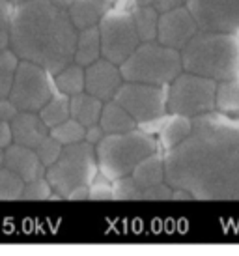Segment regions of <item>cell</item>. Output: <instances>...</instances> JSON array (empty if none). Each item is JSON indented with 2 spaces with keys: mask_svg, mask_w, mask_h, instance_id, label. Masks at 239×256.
<instances>
[{
  "mask_svg": "<svg viewBox=\"0 0 239 256\" xmlns=\"http://www.w3.org/2000/svg\"><path fill=\"white\" fill-rule=\"evenodd\" d=\"M50 6H54L56 10H60V12H66L68 14V10H70V6L73 4V0H49Z\"/></svg>",
  "mask_w": 239,
  "mask_h": 256,
  "instance_id": "cell-39",
  "label": "cell"
},
{
  "mask_svg": "<svg viewBox=\"0 0 239 256\" xmlns=\"http://www.w3.org/2000/svg\"><path fill=\"white\" fill-rule=\"evenodd\" d=\"M17 108L10 103L8 100H0V120H4V122H12L17 116Z\"/></svg>",
  "mask_w": 239,
  "mask_h": 256,
  "instance_id": "cell-37",
  "label": "cell"
},
{
  "mask_svg": "<svg viewBox=\"0 0 239 256\" xmlns=\"http://www.w3.org/2000/svg\"><path fill=\"white\" fill-rule=\"evenodd\" d=\"M101 108H103V101L96 100L94 96L86 92L70 98V118L78 122L82 128H90L98 124Z\"/></svg>",
  "mask_w": 239,
  "mask_h": 256,
  "instance_id": "cell-20",
  "label": "cell"
},
{
  "mask_svg": "<svg viewBox=\"0 0 239 256\" xmlns=\"http://www.w3.org/2000/svg\"><path fill=\"white\" fill-rule=\"evenodd\" d=\"M14 144L12 138V128H10V122L0 120V150H6L8 146Z\"/></svg>",
  "mask_w": 239,
  "mask_h": 256,
  "instance_id": "cell-36",
  "label": "cell"
},
{
  "mask_svg": "<svg viewBox=\"0 0 239 256\" xmlns=\"http://www.w3.org/2000/svg\"><path fill=\"white\" fill-rule=\"evenodd\" d=\"M68 200H88V187H78L73 192H70Z\"/></svg>",
  "mask_w": 239,
  "mask_h": 256,
  "instance_id": "cell-38",
  "label": "cell"
},
{
  "mask_svg": "<svg viewBox=\"0 0 239 256\" xmlns=\"http://www.w3.org/2000/svg\"><path fill=\"white\" fill-rule=\"evenodd\" d=\"M101 2H105L106 6H110V8H112L114 4H116V0H101Z\"/></svg>",
  "mask_w": 239,
  "mask_h": 256,
  "instance_id": "cell-42",
  "label": "cell"
},
{
  "mask_svg": "<svg viewBox=\"0 0 239 256\" xmlns=\"http://www.w3.org/2000/svg\"><path fill=\"white\" fill-rule=\"evenodd\" d=\"M22 187L24 182L19 176L4 166L0 168V200H21Z\"/></svg>",
  "mask_w": 239,
  "mask_h": 256,
  "instance_id": "cell-28",
  "label": "cell"
},
{
  "mask_svg": "<svg viewBox=\"0 0 239 256\" xmlns=\"http://www.w3.org/2000/svg\"><path fill=\"white\" fill-rule=\"evenodd\" d=\"M217 82L182 72L166 86V110L185 118H198L215 110Z\"/></svg>",
  "mask_w": 239,
  "mask_h": 256,
  "instance_id": "cell-7",
  "label": "cell"
},
{
  "mask_svg": "<svg viewBox=\"0 0 239 256\" xmlns=\"http://www.w3.org/2000/svg\"><path fill=\"white\" fill-rule=\"evenodd\" d=\"M129 14H131L134 32H136L140 43L155 42V38H157L159 12L154 6H144V8H133Z\"/></svg>",
  "mask_w": 239,
  "mask_h": 256,
  "instance_id": "cell-24",
  "label": "cell"
},
{
  "mask_svg": "<svg viewBox=\"0 0 239 256\" xmlns=\"http://www.w3.org/2000/svg\"><path fill=\"white\" fill-rule=\"evenodd\" d=\"M14 144L22 148L36 150L49 136V128L42 122L38 112H17L14 120L10 122Z\"/></svg>",
  "mask_w": 239,
  "mask_h": 256,
  "instance_id": "cell-15",
  "label": "cell"
},
{
  "mask_svg": "<svg viewBox=\"0 0 239 256\" xmlns=\"http://www.w3.org/2000/svg\"><path fill=\"white\" fill-rule=\"evenodd\" d=\"M77 30L66 12L49 0H32L12 10L8 49L22 62L40 66L49 75L73 62Z\"/></svg>",
  "mask_w": 239,
  "mask_h": 256,
  "instance_id": "cell-2",
  "label": "cell"
},
{
  "mask_svg": "<svg viewBox=\"0 0 239 256\" xmlns=\"http://www.w3.org/2000/svg\"><path fill=\"white\" fill-rule=\"evenodd\" d=\"M108 8L110 6H106L101 0H73V4L68 10V17L78 32L90 26H98L101 17L108 12Z\"/></svg>",
  "mask_w": 239,
  "mask_h": 256,
  "instance_id": "cell-18",
  "label": "cell"
},
{
  "mask_svg": "<svg viewBox=\"0 0 239 256\" xmlns=\"http://www.w3.org/2000/svg\"><path fill=\"white\" fill-rule=\"evenodd\" d=\"M190 131H192V120L190 118L178 116V114H166L161 129H159V133L155 135L157 148L162 150L166 154L172 148L180 146L183 140H187Z\"/></svg>",
  "mask_w": 239,
  "mask_h": 256,
  "instance_id": "cell-17",
  "label": "cell"
},
{
  "mask_svg": "<svg viewBox=\"0 0 239 256\" xmlns=\"http://www.w3.org/2000/svg\"><path fill=\"white\" fill-rule=\"evenodd\" d=\"M98 30L101 42V58L112 62L114 66L124 64L140 45L129 12L108 8V12L99 21Z\"/></svg>",
  "mask_w": 239,
  "mask_h": 256,
  "instance_id": "cell-8",
  "label": "cell"
},
{
  "mask_svg": "<svg viewBox=\"0 0 239 256\" xmlns=\"http://www.w3.org/2000/svg\"><path fill=\"white\" fill-rule=\"evenodd\" d=\"M38 116L49 129L56 128L58 124H62L70 118V98L64 94L54 92L52 98L38 110Z\"/></svg>",
  "mask_w": 239,
  "mask_h": 256,
  "instance_id": "cell-25",
  "label": "cell"
},
{
  "mask_svg": "<svg viewBox=\"0 0 239 256\" xmlns=\"http://www.w3.org/2000/svg\"><path fill=\"white\" fill-rule=\"evenodd\" d=\"M4 168L19 176L24 184L45 176V166L38 159L34 150L22 148L17 144H12L4 150Z\"/></svg>",
  "mask_w": 239,
  "mask_h": 256,
  "instance_id": "cell-16",
  "label": "cell"
},
{
  "mask_svg": "<svg viewBox=\"0 0 239 256\" xmlns=\"http://www.w3.org/2000/svg\"><path fill=\"white\" fill-rule=\"evenodd\" d=\"M94 150L99 174L108 182L129 176L140 161L159 152L155 136L138 128L122 135H105Z\"/></svg>",
  "mask_w": 239,
  "mask_h": 256,
  "instance_id": "cell-4",
  "label": "cell"
},
{
  "mask_svg": "<svg viewBox=\"0 0 239 256\" xmlns=\"http://www.w3.org/2000/svg\"><path fill=\"white\" fill-rule=\"evenodd\" d=\"M62 148L64 146H60V144H58L56 140L49 135L42 144H40V146H38V148L34 150V152H36V156H38V159L42 161V164L45 166V170H47L50 164L54 163L58 157H60Z\"/></svg>",
  "mask_w": 239,
  "mask_h": 256,
  "instance_id": "cell-30",
  "label": "cell"
},
{
  "mask_svg": "<svg viewBox=\"0 0 239 256\" xmlns=\"http://www.w3.org/2000/svg\"><path fill=\"white\" fill-rule=\"evenodd\" d=\"M19 66V58L15 56L10 49L0 50V100H8L14 77Z\"/></svg>",
  "mask_w": 239,
  "mask_h": 256,
  "instance_id": "cell-27",
  "label": "cell"
},
{
  "mask_svg": "<svg viewBox=\"0 0 239 256\" xmlns=\"http://www.w3.org/2000/svg\"><path fill=\"white\" fill-rule=\"evenodd\" d=\"M185 4H187V0H154V8L159 14L176 10V8H183Z\"/></svg>",
  "mask_w": 239,
  "mask_h": 256,
  "instance_id": "cell-35",
  "label": "cell"
},
{
  "mask_svg": "<svg viewBox=\"0 0 239 256\" xmlns=\"http://www.w3.org/2000/svg\"><path fill=\"white\" fill-rule=\"evenodd\" d=\"M54 92L56 90L49 73L40 66L19 60L8 101L19 112H38Z\"/></svg>",
  "mask_w": 239,
  "mask_h": 256,
  "instance_id": "cell-9",
  "label": "cell"
},
{
  "mask_svg": "<svg viewBox=\"0 0 239 256\" xmlns=\"http://www.w3.org/2000/svg\"><path fill=\"white\" fill-rule=\"evenodd\" d=\"M196 32L198 24L192 19V15L187 10V6L176 8V10L159 14L155 42L164 45V47H170V49L182 50Z\"/></svg>",
  "mask_w": 239,
  "mask_h": 256,
  "instance_id": "cell-13",
  "label": "cell"
},
{
  "mask_svg": "<svg viewBox=\"0 0 239 256\" xmlns=\"http://www.w3.org/2000/svg\"><path fill=\"white\" fill-rule=\"evenodd\" d=\"M88 200H114L112 182L98 174L94 182L88 185Z\"/></svg>",
  "mask_w": 239,
  "mask_h": 256,
  "instance_id": "cell-31",
  "label": "cell"
},
{
  "mask_svg": "<svg viewBox=\"0 0 239 256\" xmlns=\"http://www.w3.org/2000/svg\"><path fill=\"white\" fill-rule=\"evenodd\" d=\"M187 10L198 30L239 36V0H187Z\"/></svg>",
  "mask_w": 239,
  "mask_h": 256,
  "instance_id": "cell-11",
  "label": "cell"
},
{
  "mask_svg": "<svg viewBox=\"0 0 239 256\" xmlns=\"http://www.w3.org/2000/svg\"><path fill=\"white\" fill-rule=\"evenodd\" d=\"M50 198H58L56 194L52 192L49 182L43 178L32 180V182H26L24 187H22V194L21 200H50Z\"/></svg>",
  "mask_w": 239,
  "mask_h": 256,
  "instance_id": "cell-29",
  "label": "cell"
},
{
  "mask_svg": "<svg viewBox=\"0 0 239 256\" xmlns=\"http://www.w3.org/2000/svg\"><path fill=\"white\" fill-rule=\"evenodd\" d=\"M105 136V133H103V129L99 128L98 124L96 126H90V128H86L84 131V142H88L90 146H98L99 142H101V138Z\"/></svg>",
  "mask_w": 239,
  "mask_h": 256,
  "instance_id": "cell-34",
  "label": "cell"
},
{
  "mask_svg": "<svg viewBox=\"0 0 239 256\" xmlns=\"http://www.w3.org/2000/svg\"><path fill=\"white\" fill-rule=\"evenodd\" d=\"M99 58H101V42H99L98 26L78 30L77 42H75V52H73V62L80 66V68H88Z\"/></svg>",
  "mask_w": 239,
  "mask_h": 256,
  "instance_id": "cell-21",
  "label": "cell"
},
{
  "mask_svg": "<svg viewBox=\"0 0 239 256\" xmlns=\"http://www.w3.org/2000/svg\"><path fill=\"white\" fill-rule=\"evenodd\" d=\"M4 166V150H0V168Z\"/></svg>",
  "mask_w": 239,
  "mask_h": 256,
  "instance_id": "cell-41",
  "label": "cell"
},
{
  "mask_svg": "<svg viewBox=\"0 0 239 256\" xmlns=\"http://www.w3.org/2000/svg\"><path fill=\"white\" fill-rule=\"evenodd\" d=\"M12 6H17V4H24V2H32V0H8Z\"/></svg>",
  "mask_w": 239,
  "mask_h": 256,
  "instance_id": "cell-40",
  "label": "cell"
},
{
  "mask_svg": "<svg viewBox=\"0 0 239 256\" xmlns=\"http://www.w3.org/2000/svg\"><path fill=\"white\" fill-rule=\"evenodd\" d=\"M129 176L138 189V200H185L183 194L166 184L164 157L159 152L140 161Z\"/></svg>",
  "mask_w": 239,
  "mask_h": 256,
  "instance_id": "cell-12",
  "label": "cell"
},
{
  "mask_svg": "<svg viewBox=\"0 0 239 256\" xmlns=\"http://www.w3.org/2000/svg\"><path fill=\"white\" fill-rule=\"evenodd\" d=\"M131 118L136 128L166 116V86H150L138 82H122L112 98Z\"/></svg>",
  "mask_w": 239,
  "mask_h": 256,
  "instance_id": "cell-10",
  "label": "cell"
},
{
  "mask_svg": "<svg viewBox=\"0 0 239 256\" xmlns=\"http://www.w3.org/2000/svg\"><path fill=\"white\" fill-rule=\"evenodd\" d=\"M122 82L124 78H122L120 68L105 58H99L94 64L84 68V92L103 103L112 101L114 94L118 92Z\"/></svg>",
  "mask_w": 239,
  "mask_h": 256,
  "instance_id": "cell-14",
  "label": "cell"
},
{
  "mask_svg": "<svg viewBox=\"0 0 239 256\" xmlns=\"http://www.w3.org/2000/svg\"><path fill=\"white\" fill-rule=\"evenodd\" d=\"M98 126L103 129L105 135H122V133H129V131L136 129L133 118L114 101L103 103Z\"/></svg>",
  "mask_w": 239,
  "mask_h": 256,
  "instance_id": "cell-19",
  "label": "cell"
},
{
  "mask_svg": "<svg viewBox=\"0 0 239 256\" xmlns=\"http://www.w3.org/2000/svg\"><path fill=\"white\" fill-rule=\"evenodd\" d=\"M14 6L8 0H0V50L8 49V38H10V19H12Z\"/></svg>",
  "mask_w": 239,
  "mask_h": 256,
  "instance_id": "cell-32",
  "label": "cell"
},
{
  "mask_svg": "<svg viewBox=\"0 0 239 256\" xmlns=\"http://www.w3.org/2000/svg\"><path fill=\"white\" fill-rule=\"evenodd\" d=\"M98 174L96 150L82 140L64 146L60 157L45 170V180L58 198H68L78 187H88Z\"/></svg>",
  "mask_w": 239,
  "mask_h": 256,
  "instance_id": "cell-6",
  "label": "cell"
},
{
  "mask_svg": "<svg viewBox=\"0 0 239 256\" xmlns=\"http://www.w3.org/2000/svg\"><path fill=\"white\" fill-rule=\"evenodd\" d=\"M84 131L86 128H82L78 122H75L73 118H68L66 122L58 124L56 128L49 129V135L60 146H71V144H77L84 140Z\"/></svg>",
  "mask_w": 239,
  "mask_h": 256,
  "instance_id": "cell-26",
  "label": "cell"
},
{
  "mask_svg": "<svg viewBox=\"0 0 239 256\" xmlns=\"http://www.w3.org/2000/svg\"><path fill=\"white\" fill-rule=\"evenodd\" d=\"M52 84L58 94H64L68 98L84 92V68L71 62L56 75H52Z\"/></svg>",
  "mask_w": 239,
  "mask_h": 256,
  "instance_id": "cell-22",
  "label": "cell"
},
{
  "mask_svg": "<svg viewBox=\"0 0 239 256\" xmlns=\"http://www.w3.org/2000/svg\"><path fill=\"white\" fill-rule=\"evenodd\" d=\"M215 110L224 116L239 118V78L217 82L215 88Z\"/></svg>",
  "mask_w": 239,
  "mask_h": 256,
  "instance_id": "cell-23",
  "label": "cell"
},
{
  "mask_svg": "<svg viewBox=\"0 0 239 256\" xmlns=\"http://www.w3.org/2000/svg\"><path fill=\"white\" fill-rule=\"evenodd\" d=\"M118 68L126 82L150 86H168L183 72L180 50L164 47L157 42L140 43Z\"/></svg>",
  "mask_w": 239,
  "mask_h": 256,
  "instance_id": "cell-5",
  "label": "cell"
},
{
  "mask_svg": "<svg viewBox=\"0 0 239 256\" xmlns=\"http://www.w3.org/2000/svg\"><path fill=\"white\" fill-rule=\"evenodd\" d=\"M144 6H154V0H116L112 8L122 10V12H131L133 8H144Z\"/></svg>",
  "mask_w": 239,
  "mask_h": 256,
  "instance_id": "cell-33",
  "label": "cell"
},
{
  "mask_svg": "<svg viewBox=\"0 0 239 256\" xmlns=\"http://www.w3.org/2000/svg\"><path fill=\"white\" fill-rule=\"evenodd\" d=\"M162 157L166 184L185 200H239V118H192L187 140Z\"/></svg>",
  "mask_w": 239,
  "mask_h": 256,
  "instance_id": "cell-1",
  "label": "cell"
},
{
  "mask_svg": "<svg viewBox=\"0 0 239 256\" xmlns=\"http://www.w3.org/2000/svg\"><path fill=\"white\" fill-rule=\"evenodd\" d=\"M183 72L215 82L239 78V36L198 30L180 50Z\"/></svg>",
  "mask_w": 239,
  "mask_h": 256,
  "instance_id": "cell-3",
  "label": "cell"
}]
</instances>
